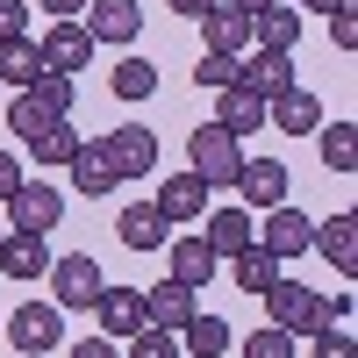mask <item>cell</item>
I'll list each match as a JSON object with an SVG mask.
<instances>
[{"instance_id":"obj_8","label":"cell","mask_w":358,"mask_h":358,"mask_svg":"<svg viewBox=\"0 0 358 358\" xmlns=\"http://www.w3.org/2000/svg\"><path fill=\"white\" fill-rule=\"evenodd\" d=\"M308 236H315V222L301 215V208H287V201H280V208H265V229H258V244L273 251L280 265H287V258H301V251H308Z\"/></svg>"},{"instance_id":"obj_37","label":"cell","mask_w":358,"mask_h":358,"mask_svg":"<svg viewBox=\"0 0 358 358\" xmlns=\"http://www.w3.org/2000/svg\"><path fill=\"white\" fill-rule=\"evenodd\" d=\"M8 36H29V0H0V43Z\"/></svg>"},{"instance_id":"obj_34","label":"cell","mask_w":358,"mask_h":358,"mask_svg":"<svg viewBox=\"0 0 358 358\" xmlns=\"http://www.w3.org/2000/svg\"><path fill=\"white\" fill-rule=\"evenodd\" d=\"M294 351H301V344H294L280 322H265V330H251V337H244V358H294Z\"/></svg>"},{"instance_id":"obj_5","label":"cell","mask_w":358,"mask_h":358,"mask_svg":"<svg viewBox=\"0 0 358 358\" xmlns=\"http://www.w3.org/2000/svg\"><path fill=\"white\" fill-rule=\"evenodd\" d=\"M65 222V194L50 187V179H22L15 201H8V229H29V236H50Z\"/></svg>"},{"instance_id":"obj_24","label":"cell","mask_w":358,"mask_h":358,"mask_svg":"<svg viewBox=\"0 0 358 358\" xmlns=\"http://www.w3.org/2000/svg\"><path fill=\"white\" fill-rule=\"evenodd\" d=\"M50 65H43V43H29V36H8V43H0V79H8L15 86V94H22V86H36Z\"/></svg>"},{"instance_id":"obj_23","label":"cell","mask_w":358,"mask_h":358,"mask_svg":"<svg viewBox=\"0 0 358 358\" xmlns=\"http://www.w3.org/2000/svg\"><path fill=\"white\" fill-rule=\"evenodd\" d=\"M215 122H222L236 143H244L251 129H265V101H258V94H244V86H222V101H215Z\"/></svg>"},{"instance_id":"obj_27","label":"cell","mask_w":358,"mask_h":358,"mask_svg":"<svg viewBox=\"0 0 358 358\" xmlns=\"http://www.w3.org/2000/svg\"><path fill=\"white\" fill-rule=\"evenodd\" d=\"M229 273H236V287H244V294H265V287L280 280V258L265 251V244H244V251L229 258Z\"/></svg>"},{"instance_id":"obj_35","label":"cell","mask_w":358,"mask_h":358,"mask_svg":"<svg viewBox=\"0 0 358 358\" xmlns=\"http://www.w3.org/2000/svg\"><path fill=\"white\" fill-rule=\"evenodd\" d=\"M8 122H15V136L29 143V136H36L43 122H57V115H50V108H43L36 94H15V108H8Z\"/></svg>"},{"instance_id":"obj_40","label":"cell","mask_w":358,"mask_h":358,"mask_svg":"<svg viewBox=\"0 0 358 358\" xmlns=\"http://www.w3.org/2000/svg\"><path fill=\"white\" fill-rule=\"evenodd\" d=\"M72 358H122V344H115V337H101V330H94V337H86V344H72Z\"/></svg>"},{"instance_id":"obj_38","label":"cell","mask_w":358,"mask_h":358,"mask_svg":"<svg viewBox=\"0 0 358 358\" xmlns=\"http://www.w3.org/2000/svg\"><path fill=\"white\" fill-rule=\"evenodd\" d=\"M315 358H358V351H351V337L330 322V330H315Z\"/></svg>"},{"instance_id":"obj_11","label":"cell","mask_w":358,"mask_h":358,"mask_svg":"<svg viewBox=\"0 0 358 358\" xmlns=\"http://www.w3.org/2000/svg\"><path fill=\"white\" fill-rule=\"evenodd\" d=\"M94 315H101V337H115V344L136 337L143 322H151V315H143V287H101Z\"/></svg>"},{"instance_id":"obj_39","label":"cell","mask_w":358,"mask_h":358,"mask_svg":"<svg viewBox=\"0 0 358 358\" xmlns=\"http://www.w3.org/2000/svg\"><path fill=\"white\" fill-rule=\"evenodd\" d=\"M22 179H29V172H22V158H15V151H0V201H15Z\"/></svg>"},{"instance_id":"obj_15","label":"cell","mask_w":358,"mask_h":358,"mask_svg":"<svg viewBox=\"0 0 358 358\" xmlns=\"http://www.w3.org/2000/svg\"><path fill=\"white\" fill-rule=\"evenodd\" d=\"M294 43H301V8L273 0V8L251 15V50H294Z\"/></svg>"},{"instance_id":"obj_7","label":"cell","mask_w":358,"mask_h":358,"mask_svg":"<svg viewBox=\"0 0 358 358\" xmlns=\"http://www.w3.org/2000/svg\"><path fill=\"white\" fill-rule=\"evenodd\" d=\"M236 86L258 101H273L294 86V50H236Z\"/></svg>"},{"instance_id":"obj_2","label":"cell","mask_w":358,"mask_h":358,"mask_svg":"<svg viewBox=\"0 0 358 358\" xmlns=\"http://www.w3.org/2000/svg\"><path fill=\"white\" fill-rule=\"evenodd\" d=\"M236 165H244V151H236V136L222 122H201L187 136V172H201L208 187H236Z\"/></svg>"},{"instance_id":"obj_32","label":"cell","mask_w":358,"mask_h":358,"mask_svg":"<svg viewBox=\"0 0 358 358\" xmlns=\"http://www.w3.org/2000/svg\"><path fill=\"white\" fill-rule=\"evenodd\" d=\"M194 86H208V94L236 86V50H201V65H194Z\"/></svg>"},{"instance_id":"obj_19","label":"cell","mask_w":358,"mask_h":358,"mask_svg":"<svg viewBox=\"0 0 358 358\" xmlns=\"http://www.w3.org/2000/svg\"><path fill=\"white\" fill-rule=\"evenodd\" d=\"M201 36H208V50H251V15L236 0H215L201 15Z\"/></svg>"},{"instance_id":"obj_9","label":"cell","mask_w":358,"mask_h":358,"mask_svg":"<svg viewBox=\"0 0 358 358\" xmlns=\"http://www.w3.org/2000/svg\"><path fill=\"white\" fill-rule=\"evenodd\" d=\"M86 36L94 43H136V29H143V8L136 0H86Z\"/></svg>"},{"instance_id":"obj_29","label":"cell","mask_w":358,"mask_h":358,"mask_svg":"<svg viewBox=\"0 0 358 358\" xmlns=\"http://www.w3.org/2000/svg\"><path fill=\"white\" fill-rule=\"evenodd\" d=\"M108 86H115V101H151L158 94V65H151V57H122Z\"/></svg>"},{"instance_id":"obj_4","label":"cell","mask_w":358,"mask_h":358,"mask_svg":"<svg viewBox=\"0 0 358 358\" xmlns=\"http://www.w3.org/2000/svg\"><path fill=\"white\" fill-rule=\"evenodd\" d=\"M101 258H86V251H65V258H50V301L57 308H94L101 301Z\"/></svg>"},{"instance_id":"obj_1","label":"cell","mask_w":358,"mask_h":358,"mask_svg":"<svg viewBox=\"0 0 358 358\" xmlns=\"http://www.w3.org/2000/svg\"><path fill=\"white\" fill-rule=\"evenodd\" d=\"M258 301H265V322H280L287 337H315V330H330V308H322V294L301 287V280H273Z\"/></svg>"},{"instance_id":"obj_14","label":"cell","mask_w":358,"mask_h":358,"mask_svg":"<svg viewBox=\"0 0 358 358\" xmlns=\"http://www.w3.org/2000/svg\"><path fill=\"white\" fill-rule=\"evenodd\" d=\"M265 122H280L287 136H315V129H322V101L301 94V86H287V94L265 101Z\"/></svg>"},{"instance_id":"obj_25","label":"cell","mask_w":358,"mask_h":358,"mask_svg":"<svg viewBox=\"0 0 358 358\" xmlns=\"http://www.w3.org/2000/svg\"><path fill=\"white\" fill-rule=\"evenodd\" d=\"M229 344H236L229 322H222V315H201V308L187 315V330H179V351H194V358H222Z\"/></svg>"},{"instance_id":"obj_36","label":"cell","mask_w":358,"mask_h":358,"mask_svg":"<svg viewBox=\"0 0 358 358\" xmlns=\"http://www.w3.org/2000/svg\"><path fill=\"white\" fill-rule=\"evenodd\" d=\"M330 43L337 50H358V0H351V8H330Z\"/></svg>"},{"instance_id":"obj_30","label":"cell","mask_w":358,"mask_h":358,"mask_svg":"<svg viewBox=\"0 0 358 358\" xmlns=\"http://www.w3.org/2000/svg\"><path fill=\"white\" fill-rule=\"evenodd\" d=\"M315 143H322V165H330V172H358V129L344 122V115L330 129H315Z\"/></svg>"},{"instance_id":"obj_20","label":"cell","mask_w":358,"mask_h":358,"mask_svg":"<svg viewBox=\"0 0 358 358\" xmlns=\"http://www.w3.org/2000/svg\"><path fill=\"white\" fill-rule=\"evenodd\" d=\"M201 301H194V287H179V280H165V287H151L143 294V315L158 322V330H187V315H194Z\"/></svg>"},{"instance_id":"obj_43","label":"cell","mask_w":358,"mask_h":358,"mask_svg":"<svg viewBox=\"0 0 358 358\" xmlns=\"http://www.w3.org/2000/svg\"><path fill=\"white\" fill-rule=\"evenodd\" d=\"M236 8H244V15H258V8H273V0H236Z\"/></svg>"},{"instance_id":"obj_18","label":"cell","mask_w":358,"mask_h":358,"mask_svg":"<svg viewBox=\"0 0 358 358\" xmlns=\"http://www.w3.org/2000/svg\"><path fill=\"white\" fill-rule=\"evenodd\" d=\"M0 273L8 280H43L50 273V251H43V236H29V229H8V244H0Z\"/></svg>"},{"instance_id":"obj_28","label":"cell","mask_w":358,"mask_h":358,"mask_svg":"<svg viewBox=\"0 0 358 358\" xmlns=\"http://www.w3.org/2000/svg\"><path fill=\"white\" fill-rule=\"evenodd\" d=\"M72 151H79V136H72L65 115H57V122H43L36 136H29V158H36V165H72Z\"/></svg>"},{"instance_id":"obj_21","label":"cell","mask_w":358,"mask_h":358,"mask_svg":"<svg viewBox=\"0 0 358 358\" xmlns=\"http://www.w3.org/2000/svg\"><path fill=\"white\" fill-rule=\"evenodd\" d=\"M115 229H122V244H129V251H158L165 236H172V222L158 215L151 201H129V208H122V222H115Z\"/></svg>"},{"instance_id":"obj_41","label":"cell","mask_w":358,"mask_h":358,"mask_svg":"<svg viewBox=\"0 0 358 358\" xmlns=\"http://www.w3.org/2000/svg\"><path fill=\"white\" fill-rule=\"evenodd\" d=\"M165 8H172V15H187V22H201L208 8H215V0H165Z\"/></svg>"},{"instance_id":"obj_33","label":"cell","mask_w":358,"mask_h":358,"mask_svg":"<svg viewBox=\"0 0 358 358\" xmlns=\"http://www.w3.org/2000/svg\"><path fill=\"white\" fill-rule=\"evenodd\" d=\"M122 344H129V358H179V330H158V322H143Z\"/></svg>"},{"instance_id":"obj_10","label":"cell","mask_w":358,"mask_h":358,"mask_svg":"<svg viewBox=\"0 0 358 358\" xmlns=\"http://www.w3.org/2000/svg\"><path fill=\"white\" fill-rule=\"evenodd\" d=\"M151 208H158L165 222H194V215H208V179H201V172H165Z\"/></svg>"},{"instance_id":"obj_6","label":"cell","mask_w":358,"mask_h":358,"mask_svg":"<svg viewBox=\"0 0 358 358\" xmlns=\"http://www.w3.org/2000/svg\"><path fill=\"white\" fill-rule=\"evenodd\" d=\"M101 151L115 165V179H143V172H158V136L143 129V122H115L101 136Z\"/></svg>"},{"instance_id":"obj_26","label":"cell","mask_w":358,"mask_h":358,"mask_svg":"<svg viewBox=\"0 0 358 358\" xmlns=\"http://www.w3.org/2000/svg\"><path fill=\"white\" fill-rule=\"evenodd\" d=\"M244 244H258L251 215H244V208H215V222H208V251H215V258H236Z\"/></svg>"},{"instance_id":"obj_17","label":"cell","mask_w":358,"mask_h":358,"mask_svg":"<svg viewBox=\"0 0 358 358\" xmlns=\"http://www.w3.org/2000/svg\"><path fill=\"white\" fill-rule=\"evenodd\" d=\"M94 50H101V43L86 36L79 22H57L50 36H43V65H50V72H79V65H94Z\"/></svg>"},{"instance_id":"obj_31","label":"cell","mask_w":358,"mask_h":358,"mask_svg":"<svg viewBox=\"0 0 358 358\" xmlns=\"http://www.w3.org/2000/svg\"><path fill=\"white\" fill-rule=\"evenodd\" d=\"M22 94H36L50 115H72V108H79V94H72V72H43L36 86H22Z\"/></svg>"},{"instance_id":"obj_45","label":"cell","mask_w":358,"mask_h":358,"mask_svg":"<svg viewBox=\"0 0 358 358\" xmlns=\"http://www.w3.org/2000/svg\"><path fill=\"white\" fill-rule=\"evenodd\" d=\"M0 244H8V222H0Z\"/></svg>"},{"instance_id":"obj_44","label":"cell","mask_w":358,"mask_h":358,"mask_svg":"<svg viewBox=\"0 0 358 358\" xmlns=\"http://www.w3.org/2000/svg\"><path fill=\"white\" fill-rule=\"evenodd\" d=\"M287 8H322V0H287Z\"/></svg>"},{"instance_id":"obj_42","label":"cell","mask_w":358,"mask_h":358,"mask_svg":"<svg viewBox=\"0 0 358 358\" xmlns=\"http://www.w3.org/2000/svg\"><path fill=\"white\" fill-rule=\"evenodd\" d=\"M43 15H57V22H72V15H86V0H43Z\"/></svg>"},{"instance_id":"obj_22","label":"cell","mask_w":358,"mask_h":358,"mask_svg":"<svg viewBox=\"0 0 358 358\" xmlns=\"http://www.w3.org/2000/svg\"><path fill=\"white\" fill-rule=\"evenodd\" d=\"M65 172H72V187H79V194H94V201L122 187V179H115V165H108V151H101V143H79Z\"/></svg>"},{"instance_id":"obj_12","label":"cell","mask_w":358,"mask_h":358,"mask_svg":"<svg viewBox=\"0 0 358 358\" xmlns=\"http://www.w3.org/2000/svg\"><path fill=\"white\" fill-rule=\"evenodd\" d=\"M308 251H322V258L337 265V273H358V215H351V208H337L330 222H315Z\"/></svg>"},{"instance_id":"obj_3","label":"cell","mask_w":358,"mask_h":358,"mask_svg":"<svg viewBox=\"0 0 358 358\" xmlns=\"http://www.w3.org/2000/svg\"><path fill=\"white\" fill-rule=\"evenodd\" d=\"M8 344L29 351V358L57 351V344H65V308H57V301H22V308L8 315Z\"/></svg>"},{"instance_id":"obj_16","label":"cell","mask_w":358,"mask_h":358,"mask_svg":"<svg viewBox=\"0 0 358 358\" xmlns=\"http://www.w3.org/2000/svg\"><path fill=\"white\" fill-rule=\"evenodd\" d=\"M236 187H244L251 208H280L287 201V165L280 158H244L236 165Z\"/></svg>"},{"instance_id":"obj_13","label":"cell","mask_w":358,"mask_h":358,"mask_svg":"<svg viewBox=\"0 0 358 358\" xmlns=\"http://www.w3.org/2000/svg\"><path fill=\"white\" fill-rule=\"evenodd\" d=\"M165 258H172V280L179 287H208L215 280V251H208V236H165Z\"/></svg>"}]
</instances>
